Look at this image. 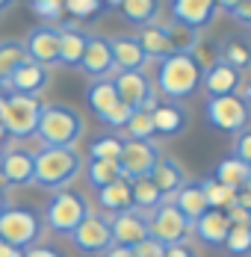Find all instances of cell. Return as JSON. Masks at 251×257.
<instances>
[{"label": "cell", "mask_w": 251, "mask_h": 257, "mask_svg": "<svg viewBox=\"0 0 251 257\" xmlns=\"http://www.w3.org/2000/svg\"><path fill=\"white\" fill-rule=\"evenodd\" d=\"M201 68L198 59L192 53H172L166 59L157 62V95H163L166 101H183V98H192L201 89Z\"/></svg>", "instance_id": "1"}, {"label": "cell", "mask_w": 251, "mask_h": 257, "mask_svg": "<svg viewBox=\"0 0 251 257\" xmlns=\"http://www.w3.org/2000/svg\"><path fill=\"white\" fill-rule=\"evenodd\" d=\"M33 183L50 189V192H59V189H68L77 180V175L83 172V157L77 154V148H39L33 154Z\"/></svg>", "instance_id": "2"}, {"label": "cell", "mask_w": 251, "mask_h": 257, "mask_svg": "<svg viewBox=\"0 0 251 257\" xmlns=\"http://www.w3.org/2000/svg\"><path fill=\"white\" fill-rule=\"evenodd\" d=\"M86 133V121L68 103H45L39 115L36 139L45 148H74Z\"/></svg>", "instance_id": "3"}, {"label": "cell", "mask_w": 251, "mask_h": 257, "mask_svg": "<svg viewBox=\"0 0 251 257\" xmlns=\"http://www.w3.org/2000/svg\"><path fill=\"white\" fill-rule=\"evenodd\" d=\"M45 233V219L39 216L36 207H6L3 216H0V242L18 248V251H27L33 245H39Z\"/></svg>", "instance_id": "4"}, {"label": "cell", "mask_w": 251, "mask_h": 257, "mask_svg": "<svg viewBox=\"0 0 251 257\" xmlns=\"http://www.w3.org/2000/svg\"><path fill=\"white\" fill-rule=\"evenodd\" d=\"M89 201L83 192L77 189H59L50 195V201L45 204V228H50L53 233H65L71 236L77 231V225L89 216Z\"/></svg>", "instance_id": "5"}, {"label": "cell", "mask_w": 251, "mask_h": 257, "mask_svg": "<svg viewBox=\"0 0 251 257\" xmlns=\"http://www.w3.org/2000/svg\"><path fill=\"white\" fill-rule=\"evenodd\" d=\"M42 106L45 103L39 101V98L9 95L6 101L0 103V130L9 133L12 139H30V136H36Z\"/></svg>", "instance_id": "6"}, {"label": "cell", "mask_w": 251, "mask_h": 257, "mask_svg": "<svg viewBox=\"0 0 251 257\" xmlns=\"http://www.w3.org/2000/svg\"><path fill=\"white\" fill-rule=\"evenodd\" d=\"M204 118L207 124L219 133H242L251 121V109L239 95H222V98H207L204 103Z\"/></svg>", "instance_id": "7"}, {"label": "cell", "mask_w": 251, "mask_h": 257, "mask_svg": "<svg viewBox=\"0 0 251 257\" xmlns=\"http://www.w3.org/2000/svg\"><path fill=\"white\" fill-rule=\"evenodd\" d=\"M148 225L151 236L163 245H180V242H189L192 236V222L172 201H163L154 213H148Z\"/></svg>", "instance_id": "8"}, {"label": "cell", "mask_w": 251, "mask_h": 257, "mask_svg": "<svg viewBox=\"0 0 251 257\" xmlns=\"http://www.w3.org/2000/svg\"><path fill=\"white\" fill-rule=\"evenodd\" d=\"M160 157H163V151L154 139H124V148H121V157H118L121 175L127 180L148 178Z\"/></svg>", "instance_id": "9"}, {"label": "cell", "mask_w": 251, "mask_h": 257, "mask_svg": "<svg viewBox=\"0 0 251 257\" xmlns=\"http://www.w3.org/2000/svg\"><path fill=\"white\" fill-rule=\"evenodd\" d=\"M112 86L118 92V101L127 103L130 109H154L157 106V92L145 71H115Z\"/></svg>", "instance_id": "10"}, {"label": "cell", "mask_w": 251, "mask_h": 257, "mask_svg": "<svg viewBox=\"0 0 251 257\" xmlns=\"http://www.w3.org/2000/svg\"><path fill=\"white\" fill-rule=\"evenodd\" d=\"M109 222V233H112V245H124V248H136L142 239L151 236V225L148 216L139 213V210H121V213H112L106 216Z\"/></svg>", "instance_id": "11"}, {"label": "cell", "mask_w": 251, "mask_h": 257, "mask_svg": "<svg viewBox=\"0 0 251 257\" xmlns=\"http://www.w3.org/2000/svg\"><path fill=\"white\" fill-rule=\"evenodd\" d=\"M71 239H74V248L80 251V254L100 257L103 251H109V248H112L109 222H106L103 216H95V213H89V216L77 225V231L71 233Z\"/></svg>", "instance_id": "12"}, {"label": "cell", "mask_w": 251, "mask_h": 257, "mask_svg": "<svg viewBox=\"0 0 251 257\" xmlns=\"http://www.w3.org/2000/svg\"><path fill=\"white\" fill-rule=\"evenodd\" d=\"M24 48H27V59L39 62L45 68L59 65V24L33 27L24 42Z\"/></svg>", "instance_id": "13"}, {"label": "cell", "mask_w": 251, "mask_h": 257, "mask_svg": "<svg viewBox=\"0 0 251 257\" xmlns=\"http://www.w3.org/2000/svg\"><path fill=\"white\" fill-rule=\"evenodd\" d=\"M48 68L45 65H39V62H33V59H27L21 62L15 71H12V77L3 83V89L9 92V95H27V98H39L45 89H48Z\"/></svg>", "instance_id": "14"}, {"label": "cell", "mask_w": 251, "mask_h": 257, "mask_svg": "<svg viewBox=\"0 0 251 257\" xmlns=\"http://www.w3.org/2000/svg\"><path fill=\"white\" fill-rule=\"evenodd\" d=\"M169 12H172V21L175 24H183L189 30H207L216 18V0H172L169 3Z\"/></svg>", "instance_id": "15"}, {"label": "cell", "mask_w": 251, "mask_h": 257, "mask_svg": "<svg viewBox=\"0 0 251 257\" xmlns=\"http://www.w3.org/2000/svg\"><path fill=\"white\" fill-rule=\"evenodd\" d=\"M89 80H103L109 74H115V62H112V48H109V39L106 36H89V45L86 53L77 65Z\"/></svg>", "instance_id": "16"}, {"label": "cell", "mask_w": 251, "mask_h": 257, "mask_svg": "<svg viewBox=\"0 0 251 257\" xmlns=\"http://www.w3.org/2000/svg\"><path fill=\"white\" fill-rule=\"evenodd\" d=\"M242 74L233 71L225 62H213L210 68L201 71V92L207 98H222V95H239Z\"/></svg>", "instance_id": "17"}, {"label": "cell", "mask_w": 251, "mask_h": 257, "mask_svg": "<svg viewBox=\"0 0 251 257\" xmlns=\"http://www.w3.org/2000/svg\"><path fill=\"white\" fill-rule=\"evenodd\" d=\"M33 154L24 148H9L0 154V180L6 186H27L33 183Z\"/></svg>", "instance_id": "18"}, {"label": "cell", "mask_w": 251, "mask_h": 257, "mask_svg": "<svg viewBox=\"0 0 251 257\" xmlns=\"http://www.w3.org/2000/svg\"><path fill=\"white\" fill-rule=\"evenodd\" d=\"M151 118H154V133L157 136H166V139L180 136L186 130V124H189L186 109L177 101H157V106L151 109Z\"/></svg>", "instance_id": "19"}, {"label": "cell", "mask_w": 251, "mask_h": 257, "mask_svg": "<svg viewBox=\"0 0 251 257\" xmlns=\"http://www.w3.org/2000/svg\"><path fill=\"white\" fill-rule=\"evenodd\" d=\"M109 48H112V62H115V71H142L148 56L142 51L139 39L136 36H109Z\"/></svg>", "instance_id": "20"}, {"label": "cell", "mask_w": 251, "mask_h": 257, "mask_svg": "<svg viewBox=\"0 0 251 257\" xmlns=\"http://www.w3.org/2000/svg\"><path fill=\"white\" fill-rule=\"evenodd\" d=\"M230 231V219H227L225 210H207L198 222L192 225V233L198 236L204 245H213V248H222Z\"/></svg>", "instance_id": "21"}, {"label": "cell", "mask_w": 251, "mask_h": 257, "mask_svg": "<svg viewBox=\"0 0 251 257\" xmlns=\"http://www.w3.org/2000/svg\"><path fill=\"white\" fill-rule=\"evenodd\" d=\"M89 45V33L77 24H59V65L77 68Z\"/></svg>", "instance_id": "22"}, {"label": "cell", "mask_w": 251, "mask_h": 257, "mask_svg": "<svg viewBox=\"0 0 251 257\" xmlns=\"http://www.w3.org/2000/svg\"><path fill=\"white\" fill-rule=\"evenodd\" d=\"M169 201H172V204H175L177 210H180V213L192 222V225H195L201 216L210 210V204H207V195H204V189H201V180H186V183L177 189L175 195L169 198Z\"/></svg>", "instance_id": "23"}, {"label": "cell", "mask_w": 251, "mask_h": 257, "mask_svg": "<svg viewBox=\"0 0 251 257\" xmlns=\"http://www.w3.org/2000/svg\"><path fill=\"white\" fill-rule=\"evenodd\" d=\"M148 178L154 180V186H157V189L166 195V201H169L177 189L186 183V172H183V166L177 163L175 157L163 154L160 160H157V166H154V172H151Z\"/></svg>", "instance_id": "24"}, {"label": "cell", "mask_w": 251, "mask_h": 257, "mask_svg": "<svg viewBox=\"0 0 251 257\" xmlns=\"http://www.w3.org/2000/svg\"><path fill=\"white\" fill-rule=\"evenodd\" d=\"M115 103H118V92H115V86H112V77L89 80V86H86V106H89V112H92L98 121L115 106Z\"/></svg>", "instance_id": "25"}, {"label": "cell", "mask_w": 251, "mask_h": 257, "mask_svg": "<svg viewBox=\"0 0 251 257\" xmlns=\"http://www.w3.org/2000/svg\"><path fill=\"white\" fill-rule=\"evenodd\" d=\"M219 62L230 65L239 74H245L251 68V36H236V33L227 36L219 45Z\"/></svg>", "instance_id": "26"}, {"label": "cell", "mask_w": 251, "mask_h": 257, "mask_svg": "<svg viewBox=\"0 0 251 257\" xmlns=\"http://www.w3.org/2000/svg\"><path fill=\"white\" fill-rule=\"evenodd\" d=\"M136 39H139V45H142V51L148 59H166V56H172L175 48H172V39H169V30L163 24H145L139 27V33H136Z\"/></svg>", "instance_id": "27"}, {"label": "cell", "mask_w": 251, "mask_h": 257, "mask_svg": "<svg viewBox=\"0 0 251 257\" xmlns=\"http://www.w3.org/2000/svg\"><path fill=\"white\" fill-rule=\"evenodd\" d=\"M98 204L103 213H121V210H130L133 207V195H130V180L121 178L115 180V183H109V186H103L98 189Z\"/></svg>", "instance_id": "28"}, {"label": "cell", "mask_w": 251, "mask_h": 257, "mask_svg": "<svg viewBox=\"0 0 251 257\" xmlns=\"http://www.w3.org/2000/svg\"><path fill=\"white\" fill-rule=\"evenodd\" d=\"M121 18L133 27H145V24H157V15L163 9L160 0H121Z\"/></svg>", "instance_id": "29"}, {"label": "cell", "mask_w": 251, "mask_h": 257, "mask_svg": "<svg viewBox=\"0 0 251 257\" xmlns=\"http://www.w3.org/2000/svg\"><path fill=\"white\" fill-rule=\"evenodd\" d=\"M130 195H133V210H139V213H154L157 207L166 201V195L154 186V180L151 178H136L130 180Z\"/></svg>", "instance_id": "30"}, {"label": "cell", "mask_w": 251, "mask_h": 257, "mask_svg": "<svg viewBox=\"0 0 251 257\" xmlns=\"http://www.w3.org/2000/svg\"><path fill=\"white\" fill-rule=\"evenodd\" d=\"M248 172H251V166H245L242 160H236V157L230 154L216 166V172H213L210 178L219 180V183H225L227 189H233V192H239V189L245 186V180H248Z\"/></svg>", "instance_id": "31"}, {"label": "cell", "mask_w": 251, "mask_h": 257, "mask_svg": "<svg viewBox=\"0 0 251 257\" xmlns=\"http://www.w3.org/2000/svg\"><path fill=\"white\" fill-rule=\"evenodd\" d=\"M83 169H86V180H89L92 189H103V186H109V183L124 178L121 175V166L112 163V160H89Z\"/></svg>", "instance_id": "32"}, {"label": "cell", "mask_w": 251, "mask_h": 257, "mask_svg": "<svg viewBox=\"0 0 251 257\" xmlns=\"http://www.w3.org/2000/svg\"><path fill=\"white\" fill-rule=\"evenodd\" d=\"M27 62V48L24 42H18V39H3L0 42V89H3V83L12 77V71Z\"/></svg>", "instance_id": "33"}, {"label": "cell", "mask_w": 251, "mask_h": 257, "mask_svg": "<svg viewBox=\"0 0 251 257\" xmlns=\"http://www.w3.org/2000/svg\"><path fill=\"white\" fill-rule=\"evenodd\" d=\"M121 148H124V139L121 136H112V133L95 136L92 145H89V160H112V163H118Z\"/></svg>", "instance_id": "34"}, {"label": "cell", "mask_w": 251, "mask_h": 257, "mask_svg": "<svg viewBox=\"0 0 251 257\" xmlns=\"http://www.w3.org/2000/svg\"><path fill=\"white\" fill-rule=\"evenodd\" d=\"M201 189H204V195H207L210 210H230L233 201H236V192L227 189L225 183H219V180H213V178L201 180Z\"/></svg>", "instance_id": "35"}, {"label": "cell", "mask_w": 251, "mask_h": 257, "mask_svg": "<svg viewBox=\"0 0 251 257\" xmlns=\"http://www.w3.org/2000/svg\"><path fill=\"white\" fill-rule=\"evenodd\" d=\"M225 248L230 257H248L251 254V228L248 225H230L225 239Z\"/></svg>", "instance_id": "36"}, {"label": "cell", "mask_w": 251, "mask_h": 257, "mask_svg": "<svg viewBox=\"0 0 251 257\" xmlns=\"http://www.w3.org/2000/svg\"><path fill=\"white\" fill-rule=\"evenodd\" d=\"M166 30H169V39H172L175 53H192L198 48L201 33H195V30H189V27H183V24H175V21L166 27Z\"/></svg>", "instance_id": "37"}, {"label": "cell", "mask_w": 251, "mask_h": 257, "mask_svg": "<svg viewBox=\"0 0 251 257\" xmlns=\"http://www.w3.org/2000/svg\"><path fill=\"white\" fill-rule=\"evenodd\" d=\"M127 139H154V118H151V109H133L130 121H127Z\"/></svg>", "instance_id": "38"}, {"label": "cell", "mask_w": 251, "mask_h": 257, "mask_svg": "<svg viewBox=\"0 0 251 257\" xmlns=\"http://www.w3.org/2000/svg\"><path fill=\"white\" fill-rule=\"evenodd\" d=\"M62 9L74 18V21H89L103 12V3L100 0H62Z\"/></svg>", "instance_id": "39"}, {"label": "cell", "mask_w": 251, "mask_h": 257, "mask_svg": "<svg viewBox=\"0 0 251 257\" xmlns=\"http://www.w3.org/2000/svg\"><path fill=\"white\" fill-rule=\"evenodd\" d=\"M30 9L42 18V21H59L62 18V0H30Z\"/></svg>", "instance_id": "40"}, {"label": "cell", "mask_w": 251, "mask_h": 257, "mask_svg": "<svg viewBox=\"0 0 251 257\" xmlns=\"http://www.w3.org/2000/svg\"><path fill=\"white\" fill-rule=\"evenodd\" d=\"M130 115H133V109H130L127 103L118 101L103 118H100V124H106V127H112V130H124L127 121H130Z\"/></svg>", "instance_id": "41"}, {"label": "cell", "mask_w": 251, "mask_h": 257, "mask_svg": "<svg viewBox=\"0 0 251 257\" xmlns=\"http://www.w3.org/2000/svg\"><path fill=\"white\" fill-rule=\"evenodd\" d=\"M233 157L242 160L245 166H251V127L236 133V139H233Z\"/></svg>", "instance_id": "42"}, {"label": "cell", "mask_w": 251, "mask_h": 257, "mask_svg": "<svg viewBox=\"0 0 251 257\" xmlns=\"http://www.w3.org/2000/svg\"><path fill=\"white\" fill-rule=\"evenodd\" d=\"M133 254H136V257H163V254H166V245H163V242H157L154 236H148V239H142V242L133 248Z\"/></svg>", "instance_id": "43"}, {"label": "cell", "mask_w": 251, "mask_h": 257, "mask_svg": "<svg viewBox=\"0 0 251 257\" xmlns=\"http://www.w3.org/2000/svg\"><path fill=\"white\" fill-rule=\"evenodd\" d=\"M230 18H233L239 27H248L251 30V0H239V6L230 12Z\"/></svg>", "instance_id": "44"}, {"label": "cell", "mask_w": 251, "mask_h": 257, "mask_svg": "<svg viewBox=\"0 0 251 257\" xmlns=\"http://www.w3.org/2000/svg\"><path fill=\"white\" fill-rule=\"evenodd\" d=\"M24 257H65V254H62V251H59L56 245H42V242H39V245L27 248Z\"/></svg>", "instance_id": "45"}, {"label": "cell", "mask_w": 251, "mask_h": 257, "mask_svg": "<svg viewBox=\"0 0 251 257\" xmlns=\"http://www.w3.org/2000/svg\"><path fill=\"white\" fill-rule=\"evenodd\" d=\"M163 257H198V254L189 248V242H180V245H166V254Z\"/></svg>", "instance_id": "46"}, {"label": "cell", "mask_w": 251, "mask_h": 257, "mask_svg": "<svg viewBox=\"0 0 251 257\" xmlns=\"http://www.w3.org/2000/svg\"><path fill=\"white\" fill-rule=\"evenodd\" d=\"M100 257H136V254H133V248H124V245H112L109 251H103Z\"/></svg>", "instance_id": "47"}, {"label": "cell", "mask_w": 251, "mask_h": 257, "mask_svg": "<svg viewBox=\"0 0 251 257\" xmlns=\"http://www.w3.org/2000/svg\"><path fill=\"white\" fill-rule=\"evenodd\" d=\"M236 207H242L245 213H251V192H245V189H239L236 192V201H233Z\"/></svg>", "instance_id": "48"}, {"label": "cell", "mask_w": 251, "mask_h": 257, "mask_svg": "<svg viewBox=\"0 0 251 257\" xmlns=\"http://www.w3.org/2000/svg\"><path fill=\"white\" fill-rule=\"evenodd\" d=\"M236 6H239V0H216V9H222V12H227V15H230Z\"/></svg>", "instance_id": "49"}, {"label": "cell", "mask_w": 251, "mask_h": 257, "mask_svg": "<svg viewBox=\"0 0 251 257\" xmlns=\"http://www.w3.org/2000/svg\"><path fill=\"white\" fill-rule=\"evenodd\" d=\"M0 257H24V251H18V248H12V245L0 242Z\"/></svg>", "instance_id": "50"}, {"label": "cell", "mask_w": 251, "mask_h": 257, "mask_svg": "<svg viewBox=\"0 0 251 257\" xmlns=\"http://www.w3.org/2000/svg\"><path fill=\"white\" fill-rule=\"evenodd\" d=\"M239 98H242V101H245V106H248V109H251V83H248V86H245V92H242Z\"/></svg>", "instance_id": "51"}, {"label": "cell", "mask_w": 251, "mask_h": 257, "mask_svg": "<svg viewBox=\"0 0 251 257\" xmlns=\"http://www.w3.org/2000/svg\"><path fill=\"white\" fill-rule=\"evenodd\" d=\"M103 3V9H118L121 6V0H100Z\"/></svg>", "instance_id": "52"}, {"label": "cell", "mask_w": 251, "mask_h": 257, "mask_svg": "<svg viewBox=\"0 0 251 257\" xmlns=\"http://www.w3.org/2000/svg\"><path fill=\"white\" fill-rule=\"evenodd\" d=\"M6 207H9V201H6V192L0 189V216H3V210H6Z\"/></svg>", "instance_id": "53"}, {"label": "cell", "mask_w": 251, "mask_h": 257, "mask_svg": "<svg viewBox=\"0 0 251 257\" xmlns=\"http://www.w3.org/2000/svg\"><path fill=\"white\" fill-rule=\"evenodd\" d=\"M245 192H251V172H248V180H245V186H242Z\"/></svg>", "instance_id": "54"}, {"label": "cell", "mask_w": 251, "mask_h": 257, "mask_svg": "<svg viewBox=\"0 0 251 257\" xmlns=\"http://www.w3.org/2000/svg\"><path fill=\"white\" fill-rule=\"evenodd\" d=\"M3 6H9V0H0V9H3Z\"/></svg>", "instance_id": "55"}, {"label": "cell", "mask_w": 251, "mask_h": 257, "mask_svg": "<svg viewBox=\"0 0 251 257\" xmlns=\"http://www.w3.org/2000/svg\"><path fill=\"white\" fill-rule=\"evenodd\" d=\"M248 228H251V219H248Z\"/></svg>", "instance_id": "56"}]
</instances>
